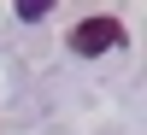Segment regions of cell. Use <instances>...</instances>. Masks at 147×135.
<instances>
[{
    "label": "cell",
    "mask_w": 147,
    "mask_h": 135,
    "mask_svg": "<svg viewBox=\"0 0 147 135\" xmlns=\"http://www.w3.org/2000/svg\"><path fill=\"white\" fill-rule=\"evenodd\" d=\"M65 41H71V53H77V59H100V53H112V47H124V24L106 18V12H94V18H82Z\"/></svg>",
    "instance_id": "1"
},
{
    "label": "cell",
    "mask_w": 147,
    "mask_h": 135,
    "mask_svg": "<svg viewBox=\"0 0 147 135\" xmlns=\"http://www.w3.org/2000/svg\"><path fill=\"white\" fill-rule=\"evenodd\" d=\"M18 18H24V24H35V18H47V0H24V6H18Z\"/></svg>",
    "instance_id": "2"
}]
</instances>
